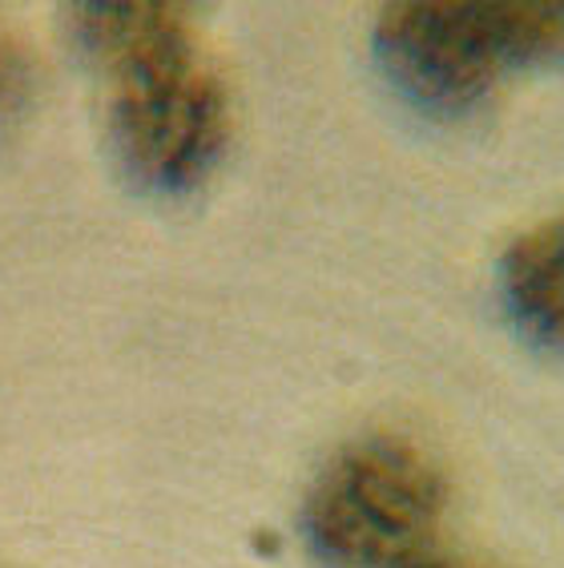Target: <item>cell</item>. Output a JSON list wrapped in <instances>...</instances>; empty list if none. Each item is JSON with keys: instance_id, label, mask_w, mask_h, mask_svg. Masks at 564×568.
<instances>
[{"instance_id": "1", "label": "cell", "mask_w": 564, "mask_h": 568, "mask_svg": "<svg viewBox=\"0 0 564 568\" xmlns=\"http://www.w3.org/2000/svg\"><path fill=\"white\" fill-rule=\"evenodd\" d=\"M73 29L109 77V142L133 186L190 194L230 142V93L182 4H77Z\"/></svg>"}, {"instance_id": "2", "label": "cell", "mask_w": 564, "mask_h": 568, "mask_svg": "<svg viewBox=\"0 0 564 568\" xmlns=\"http://www.w3.org/2000/svg\"><path fill=\"white\" fill-rule=\"evenodd\" d=\"M375 57L403 98L435 113L484 105L512 73L564 61V0L387 4Z\"/></svg>"}, {"instance_id": "3", "label": "cell", "mask_w": 564, "mask_h": 568, "mask_svg": "<svg viewBox=\"0 0 564 568\" xmlns=\"http://www.w3.org/2000/svg\"><path fill=\"white\" fill-rule=\"evenodd\" d=\"M447 513V484L412 439L367 436L331 456L303 504V536L331 568H412Z\"/></svg>"}, {"instance_id": "4", "label": "cell", "mask_w": 564, "mask_h": 568, "mask_svg": "<svg viewBox=\"0 0 564 568\" xmlns=\"http://www.w3.org/2000/svg\"><path fill=\"white\" fill-rule=\"evenodd\" d=\"M500 298L532 343L564 351V214L536 222L504 251Z\"/></svg>"}, {"instance_id": "5", "label": "cell", "mask_w": 564, "mask_h": 568, "mask_svg": "<svg viewBox=\"0 0 564 568\" xmlns=\"http://www.w3.org/2000/svg\"><path fill=\"white\" fill-rule=\"evenodd\" d=\"M412 568H476V565H464V560H435V557H423V560H415Z\"/></svg>"}, {"instance_id": "6", "label": "cell", "mask_w": 564, "mask_h": 568, "mask_svg": "<svg viewBox=\"0 0 564 568\" xmlns=\"http://www.w3.org/2000/svg\"><path fill=\"white\" fill-rule=\"evenodd\" d=\"M0 81H4V73H0Z\"/></svg>"}]
</instances>
